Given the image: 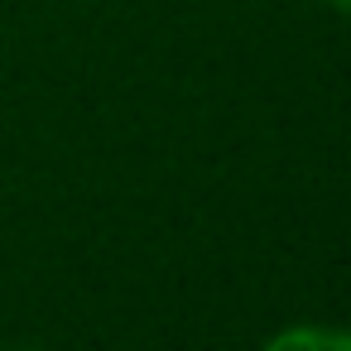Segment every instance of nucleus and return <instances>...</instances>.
Listing matches in <instances>:
<instances>
[{"mask_svg": "<svg viewBox=\"0 0 351 351\" xmlns=\"http://www.w3.org/2000/svg\"><path fill=\"white\" fill-rule=\"evenodd\" d=\"M260 351H351V332H337V327H284Z\"/></svg>", "mask_w": 351, "mask_h": 351, "instance_id": "nucleus-1", "label": "nucleus"}, {"mask_svg": "<svg viewBox=\"0 0 351 351\" xmlns=\"http://www.w3.org/2000/svg\"><path fill=\"white\" fill-rule=\"evenodd\" d=\"M332 5H337L341 15H351V0H332Z\"/></svg>", "mask_w": 351, "mask_h": 351, "instance_id": "nucleus-2", "label": "nucleus"}]
</instances>
